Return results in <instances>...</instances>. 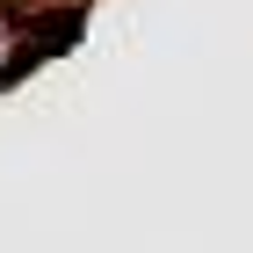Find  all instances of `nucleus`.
Here are the masks:
<instances>
[{"mask_svg": "<svg viewBox=\"0 0 253 253\" xmlns=\"http://www.w3.org/2000/svg\"><path fill=\"white\" fill-rule=\"evenodd\" d=\"M22 73H29V43H22V22L0 7V87H7V80H22Z\"/></svg>", "mask_w": 253, "mask_h": 253, "instance_id": "obj_1", "label": "nucleus"}]
</instances>
